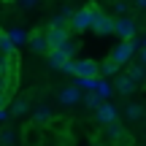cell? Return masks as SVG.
<instances>
[{
	"label": "cell",
	"instance_id": "4",
	"mask_svg": "<svg viewBox=\"0 0 146 146\" xmlns=\"http://www.w3.org/2000/svg\"><path fill=\"white\" fill-rule=\"evenodd\" d=\"M73 76L76 78H98V62L95 60H73Z\"/></svg>",
	"mask_w": 146,
	"mask_h": 146
},
{
	"label": "cell",
	"instance_id": "1",
	"mask_svg": "<svg viewBox=\"0 0 146 146\" xmlns=\"http://www.w3.org/2000/svg\"><path fill=\"white\" fill-rule=\"evenodd\" d=\"M146 46V43L141 41V38H130V41H119V43H116V46H114V52H111V62H116V65H119V68H122V65H127V62H130V60H133V54H135L138 52V49H143Z\"/></svg>",
	"mask_w": 146,
	"mask_h": 146
},
{
	"label": "cell",
	"instance_id": "22",
	"mask_svg": "<svg viewBox=\"0 0 146 146\" xmlns=\"http://www.w3.org/2000/svg\"><path fill=\"white\" fill-rule=\"evenodd\" d=\"M14 138H16L14 130H3V133H0V143H3V146H11V143H14Z\"/></svg>",
	"mask_w": 146,
	"mask_h": 146
},
{
	"label": "cell",
	"instance_id": "9",
	"mask_svg": "<svg viewBox=\"0 0 146 146\" xmlns=\"http://www.w3.org/2000/svg\"><path fill=\"white\" fill-rule=\"evenodd\" d=\"M57 100H60V106H76L78 100H81V89H76V87H65V89H60Z\"/></svg>",
	"mask_w": 146,
	"mask_h": 146
},
{
	"label": "cell",
	"instance_id": "26",
	"mask_svg": "<svg viewBox=\"0 0 146 146\" xmlns=\"http://www.w3.org/2000/svg\"><path fill=\"white\" fill-rule=\"evenodd\" d=\"M22 3H25V5H35L38 0H22Z\"/></svg>",
	"mask_w": 146,
	"mask_h": 146
},
{
	"label": "cell",
	"instance_id": "12",
	"mask_svg": "<svg viewBox=\"0 0 146 146\" xmlns=\"http://www.w3.org/2000/svg\"><path fill=\"white\" fill-rule=\"evenodd\" d=\"M106 135H108L111 141H119V138H125V127H122L119 122H111V125H106Z\"/></svg>",
	"mask_w": 146,
	"mask_h": 146
},
{
	"label": "cell",
	"instance_id": "23",
	"mask_svg": "<svg viewBox=\"0 0 146 146\" xmlns=\"http://www.w3.org/2000/svg\"><path fill=\"white\" fill-rule=\"evenodd\" d=\"M52 27H65V30H68V19H65V16H54V19H52Z\"/></svg>",
	"mask_w": 146,
	"mask_h": 146
},
{
	"label": "cell",
	"instance_id": "17",
	"mask_svg": "<svg viewBox=\"0 0 146 146\" xmlns=\"http://www.w3.org/2000/svg\"><path fill=\"white\" fill-rule=\"evenodd\" d=\"M8 54H14V43L8 41L5 33H0V57H8Z\"/></svg>",
	"mask_w": 146,
	"mask_h": 146
},
{
	"label": "cell",
	"instance_id": "19",
	"mask_svg": "<svg viewBox=\"0 0 146 146\" xmlns=\"http://www.w3.org/2000/svg\"><path fill=\"white\" fill-rule=\"evenodd\" d=\"M81 98H84V103H87L89 108H98V106L103 103V98H100L98 92H87V95H81Z\"/></svg>",
	"mask_w": 146,
	"mask_h": 146
},
{
	"label": "cell",
	"instance_id": "5",
	"mask_svg": "<svg viewBox=\"0 0 146 146\" xmlns=\"http://www.w3.org/2000/svg\"><path fill=\"white\" fill-rule=\"evenodd\" d=\"M89 19H92L89 8L73 11V14H70V19H68V30H73V33H84V30H89Z\"/></svg>",
	"mask_w": 146,
	"mask_h": 146
},
{
	"label": "cell",
	"instance_id": "16",
	"mask_svg": "<svg viewBox=\"0 0 146 146\" xmlns=\"http://www.w3.org/2000/svg\"><path fill=\"white\" fill-rule=\"evenodd\" d=\"M98 73H103V76H116V73H119V65L111 62V60H106L103 65H98Z\"/></svg>",
	"mask_w": 146,
	"mask_h": 146
},
{
	"label": "cell",
	"instance_id": "15",
	"mask_svg": "<svg viewBox=\"0 0 146 146\" xmlns=\"http://www.w3.org/2000/svg\"><path fill=\"white\" fill-rule=\"evenodd\" d=\"M125 73L133 78V84H138V87H141V81H143V65H138V62H135L130 70H125Z\"/></svg>",
	"mask_w": 146,
	"mask_h": 146
},
{
	"label": "cell",
	"instance_id": "7",
	"mask_svg": "<svg viewBox=\"0 0 146 146\" xmlns=\"http://www.w3.org/2000/svg\"><path fill=\"white\" fill-rule=\"evenodd\" d=\"M114 89L119 95H133L138 89V84H133V78L127 76V73H116L114 76Z\"/></svg>",
	"mask_w": 146,
	"mask_h": 146
},
{
	"label": "cell",
	"instance_id": "3",
	"mask_svg": "<svg viewBox=\"0 0 146 146\" xmlns=\"http://www.w3.org/2000/svg\"><path fill=\"white\" fill-rule=\"evenodd\" d=\"M114 35H119L122 41L135 38V19H133V16H119V19H114Z\"/></svg>",
	"mask_w": 146,
	"mask_h": 146
},
{
	"label": "cell",
	"instance_id": "29",
	"mask_svg": "<svg viewBox=\"0 0 146 146\" xmlns=\"http://www.w3.org/2000/svg\"><path fill=\"white\" fill-rule=\"evenodd\" d=\"M8 3H16V0H8Z\"/></svg>",
	"mask_w": 146,
	"mask_h": 146
},
{
	"label": "cell",
	"instance_id": "11",
	"mask_svg": "<svg viewBox=\"0 0 146 146\" xmlns=\"http://www.w3.org/2000/svg\"><path fill=\"white\" fill-rule=\"evenodd\" d=\"M27 43H30V49H33V52H38V54L49 52V46H46V38H43V35H38V33L27 35Z\"/></svg>",
	"mask_w": 146,
	"mask_h": 146
},
{
	"label": "cell",
	"instance_id": "13",
	"mask_svg": "<svg viewBox=\"0 0 146 146\" xmlns=\"http://www.w3.org/2000/svg\"><path fill=\"white\" fill-rule=\"evenodd\" d=\"M125 116H127L130 122H138V119L143 116V106H141V103H130V106L125 108Z\"/></svg>",
	"mask_w": 146,
	"mask_h": 146
},
{
	"label": "cell",
	"instance_id": "10",
	"mask_svg": "<svg viewBox=\"0 0 146 146\" xmlns=\"http://www.w3.org/2000/svg\"><path fill=\"white\" fill-rule=\"evenodd\" d=\"M46 57H49V65H52V68H62V65L68 62V57H65L62 49H49Z\"/></svg>",
	"mask_w": 146,
	"mask_h": 146
},
{
	"label": "cell",
	"instance_id": "14",
	"mask_svg": "<svg viewBox=\"0 0 146 146\" xmlns=\"http://www.w3.org/2000/svg\"><path fill=\"white\" fill-rule=\"evenodd\" d=\"M33 119H35V125H46V122L52 119V108H49V106H41V108H35Z\"/></svg>",
	"mask_w": 146,
	"mask_h": 146
},
{
	"label": "cell",
	"instance_id": "18",
	"mask_svg": "<svg viewBox=\"0 0 146 146\" xmlns=\"http://www.w3.org/2000/svg\"><path fill=\"white\" fill-rule=\"evenodd\" d=\"M60 49L65 52V57H68V60H73V57H76V52H78V43L73 41V38H68V41H65V43H62Z\"/></svg>",
	"mask_w": 146,
	"mask_h": 146
},
{
	"label": "cell",
	"instance_id": "21",
	"mask_svg": "<svg viewBox=\"0 0 146 146\" xmlns=\"http://www.w3.org/2000/svg\"><path fill=\"white\" fill-rule=\"evenodd\" d=\"M8 41H11V43H22V41H27V35H25V30H19V27H16V30L8 33Z\"/></svg>",
	"mask_w": 146,
	"mask_h": 146
},
{
	"label": "cell",
	"instance_id": "25",
	"mask_svg": "<svg viewBox=\"0 0 146 146\" xmlns=\"http://www.w3.org/2000/svg\"><path fill=\"white\" fill-rule=\"evenodd\" d=\"M5 103H8V95H5V92H0V108H3Z\"/></svg>",
	"mask_w": 146,
	"mask_h": 146
},
{
	"label": "cell",
	"instance_id": "8",
	"mask_svg": "<svg viewBox=\"0 0 146 146\" xmlns=\"http://www.w3.org/2000/svg\"><path fill=\"white\" fill-rule=\"evenodd\" d=\"M95 114H98V122H100V125H111V122H116V116H119V114H116V108L111 103H106V100L95 108Z\"/></svg>",
	"mask_w": 146,
	"mask_h": 146
},
{
	"label": "cell",
	"instance_id": "28",
	"mask_svg": "<svg viewBox=\"0 0 146 146\" xmlns=\"http://www.w3.org/2000/svg\"><path fill=\"white\" fill-rule=\"evenodd\" d=\"M89 146H100V143H89Z\"/></svg>",
	"mask_w": 146,
	"mask_h": 146
},
{
	"label": "cell",
	"instance_id": "6",
	"mask_svg": "<svg viewBox=\"0 0 146 146\" xmlns=\"http://www.w3.org/2000/svg\"><path fill=\"white\" fill-rule=\"evenodd\" d=\"M43 38H46V46L49 49H60L70 38V30H65V27H49V30L43 33Z\"/></svg>",
	"mask_w": 146,
	"mask_h": 146
},
{
	"label": "cell",
	"instance_id": "2",
	"mask_svg": "<svg viewBox=\"0 0 146 146\" xmlns=\"http://www.w3.org/2000/svg\"><path fill=\"white\" fill-rule=\"evenodd\" d=\"M87 8H89V14H92L89 27H92L98 35H114V19H111V16H103V14L98 11V5H95V3H89Z\"/></svg>",
	"mask_w": 146,
	"mask_h": 146
},
{
	"label": "cell",
	"instance_id": "20",
	"mask_svg": "<svg viewBox=\"0 0 146 146\" xmlns=\"http://www.w3.org/2000/svg\"><path fill=\"white\" fill-rule=\"evenodd\" d=\"M27 111V100H14V103H11V114L14 116H22Z\"/></svg>",
	"mask_w": 146,
	"mask_h": 146
},
{
	"label": "cell",
	"instance_id": "27",
	"mask_svg": "<svg viewBox=\"0 0 146 146\" xmlns=\"http://www.w3.org/2000/svg\"><path fill=\"white\" fill-rule=\"evenodd\" d=\"M135 5H138V8H143V5H146V0H135Z\"/></svg>",
	"mask_w": 146,
	"mask_h": 146
},
{
	"label": "cell",
	"instance_id": "24",
	"mask_svg": "<svg viewBox=\"0 0 146 146\" xmlns=\"http://www.w3.org/2000/svg\"><path fill=\"white\" fill-rule=\"evenodd\" d=\"M116 11H119L122 16H127V0H116Z\"/></svg>",
	"mask_w": 146,
	"mask_h": 146
}]
</instances>
